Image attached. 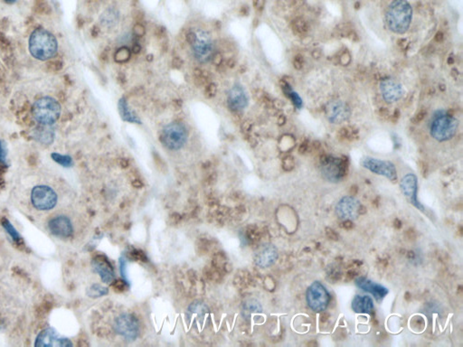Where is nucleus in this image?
I'll list each match as a JSON object with an SVG mask.
<instances>
[{
	"instance_id": "1",
	"label": "nucleus",
	"mask_w": 463,
	"mask_h": 347,
	"mask_svg": "<svg viewBox=\"0 0 463 347\" xmlns=\"http://www.w3.org/2000/svg\"><path fill=\"white\" fill-rule=\"evenodd\" d=\"M28 49L31 56L35 59L50 60L57 54L58 43L56 36L51 32L44 28H38L31 34L28 41Z\"/></svg>"
},
{
	"instance_id": "2",
	"label": "nucleus",
	"mask_w": 463,
	"mask_h": 347,
	"mask_svg": "<svg viewBox=\"0 0 463 347\" xmlns=\"http://www.w3.org/2000/svg\"><path fill=\"white\" fill-rule=\"evenodd\" d=\"M413 10L406 0H393L388 7L386 24L395 34H404L412 21Z\"/></svg>"
},
{
	"instance_id": "3",
	"label": "nucleus",
	"mask_w": 463,
	"mask_h": 347,
	"mask_svg": "<svg viewBox=\"0 0 463 347\" xmlns=\"http://www.w3.org/2000/svg\"><path fill=\"white\" fill-rule=\"evenodd\" d=\"M32 112L35 121L39 124L51 126L59 120L62 107L56 99L52 97H42L34 103Z\"/></svg>"
},
{
	"instance_id": "4",
	"label": "nucleus",
	"mask_w": 463,
	"mask_h": 347,
	"mask_svg": "<svg viewBox=\"0 0 463 347\" xmlns=\"http://www.w3.org/2000/svg\"><path fill=\"white\" fill-rule=\"evenodd\" d=\"M459 122L445 111H437L431 124V134L438 141H447L455 136Z\"/></svg>"
},
{
	"instance_id": "5",
	"label": "nucleus",
	"mask_w": 463,
	"mask_h": 347,
	"mask_svg": "<svg viewBox=\"0 0 463 347\" xmlns=\"http://www.w3.org/2000/svg\"><path fill=\"white\" fill-rule=\"evenodd\" d=\"M188 132L185 124L173 121L163 128L160 140L165 147L172 151L181 149L187 141Z\"/></svg>"
},
{
	"instance_id": "6",
	"label": "nucleus",
	"mask_w": 463,
	"mask_h": 347,
	"mask_svg": "<svg viewBox=\"0 0 463 347\" xmlns=\"http://www.w3.org/2000/svg\"><path fill=\"white\" fill-rule=\"evenodd\" d=\"M115 332L127 341H135L140 332L141 326L136 317L129 313H122L117 317L113 323Z\"/></svg>"
},
{
	"instance_id": "7",
	"label": "nucleus",
	"mask_w": 463,
	"mask_h": 347,
	"mask_svg": "<svg viewBox=\"0 0 463 347\" xmlns=\"http://www.w3.org/2000/svg\"><path fill=\"white\" fill-rule=\"evenodd\" d=\"M31 202L35 209L49 211L57 204V195L50 186H35L31 192Z\"/></svg>"
},
{
	"instance_id": "8",
	"label": "nucleus",
	"mask_w": 463,
	"mask_h": 347,
	"mask_svg": "<svg viewBox=\"0 0 463 347\" xmlns=\"http://www.w3.org/2000/svg\"><path fill=\"white\" fill-rule=\"evenodd\" d=\"M307 302L309 307L314 312H322L328 306L330 300L327 288L321 282L315 281L309 287L307 290Z\"/></svg>"
},
{
	"instance_id": "9",
	"label": "nucleus",
	"mask_w": 463,
	"mask_h": 347,
	"mask_svg": "<svg viewBox=\"0 0 463 347\" xmlns=\"http://www.w3.org/2000/svg\"><path fill=\"white\" fill-rule=\"evenodd\" d=\"M197 41L192 46L193 55L196 60L201 64L210 62L214 55V46L211 36L208 32L199 30L197 32Z\"/></svg>"
},
{
	"instance_id": "10",
	"label": "nucleus",
	"mask_w": 463,
	"mask_h": 347,
	"mask_svg": "<svg viewBox=\"0 0 463 347\" xmlns=\"http://www.w3.org/2000/svg\"><path fill=\"white\" fill-rule=\"evenodd\" d=\"M346 172L347 162L340 157L325 156L321 160V173L328 181H340Z\"/></svg>"
},
{
	"instance_id": "11",
	"label": "nucleus",
	"mask_w": 463,
	"mask_h": 347,
	"mask_svg": "<svg viewBox=\"0 0 463 347\" xmlns=\"http://www.w3.org/2000/svg\"><path fill=\"white\" fill-rule=\"evenodd\" d=\"M361 165L374 174L386 176L390 181L395 182L397 180L396 169L392 162L377 159V158L368 156V157L363 158L361 160Z\"/></svg>"
},
{
	"instance_id": "12",
	"label": "nucleus",
	"mask_w": 463,
	"mask_h": 347,
	"mask_svg": "<svg viewBox=\"0 0 463 347\" xmlns=\"http://www.w3.org/2000/svg\"><path fill=\"white\" fill-rule=\"evenodd\" d=\"M361 208L362 206L357 198L344 197L337 204L336 213L341 220L353 221L356 220L360 214Z\"/></svg>"
},
{
	"instance_id": "13",
	"label": "nucleus",
	"mask_w": 463,
	"mask_h": 347,
	"mask_svg": "<svg viewBox=\"0 0 463 347\" xmlns=\"http://www.w3.org/2000/svg\"><path fill=\"white\" fill-rule=\"evenodd\" d=\"M35 346L37 347H73V343L68 338L61 337L54 328H46L37 335Z\"/></svg>"
},
{
	"instance_id": "14",
	"label": "nucleus",
	"mask_w": 463,
	"mask_h": 347,
	"mask_svg": "<svg viewBox=\"0 0 463 347\" xmlns=\"http://www.w3.org/2000/svg\"><path fill=\"white\" fill-rule=\"evenodd\" d=\"M327 120L334 124H340L347 121L351 115V110L342 101H329L325 108Z\"/></svg>"
},
{
	"instance_id": "15",
	"label": "nucleus",
	"mask_w": 463,
	"mask_h": 347,
	"mask_svg": "<svg viewBox=\"0 0 463 347\" xmlns=\"http://www.w3.org/2000/svg\"><path fill=\"white\" fill-rule=\"evenodd\" d=\"M400 187L403 196L411 205L421 211H424V207L418 200V181L416 176L413 174L405 175L400 182Z\"/></svg>"
},
{
	"instance_id": "16",
	"label": "nucleus",
	"mask_w": 463,
	"mask_h": 347,
	"mask_svg": "<svg viewBox=\"0 0 463 347\" xmlns=\"http://www.w3.org/2000/svg\"><path fill=\"white\" fill-rule=\"evenodd\" d=\"M227 105L233 112H239L248 105V96L240 84H234L228 91Z\"/></svg>"
},
{
	"instance_id": "17",
	"label": "nucleus",
	"mask_w": 463,
	"mask_h": 347,
	"mask_svg": "<svg viewBox=\"0 0 463 347\" xmlns=\"http://www.w3.org/2000/svg\"><path fill=\"white\" fill-rule=\"evenodd\" d=\"M380 90L384 100L388 103L399 101L403 96V87L396 80L386 78L380 83Z\"/></svg>"
},
{
	"instance_id": "18",
	"label": "nucleus",
	"mask_w": 463,
	"mask_h": 347,
	"mask_svg": "<svg viewBox=\"0 0 463 347\" xmlns=\"http://www.w3.org/2000/svg\"><path fill=\"white\" fill-rule=\"evenodd\" d=\"M279 252L277 248L271 243L261 246L254 255V262L260 268H269L277 261Z\"/></svg>"
},
{
	"instance_id": "19",
	"label": "nucleus",
	"mask_w": 463,
	"mask_h": 347,
	"mask_svg": "<svg viewBox=\"0 0 463 347\" xmlns=\"http://www.w3.org/2000/svg\"><path fill=\"white\" fill-rule=\"evenodd\" d=\"M51 233L60 238H69L74 233V227L68 217L60 215L51 219L48 223Z\"/></svg>"
},
{
	"instance_id": "20",
	"label": "nucleus",
	"mask_w": 463,
	"mask_h": 347,
	"mask_svg": "<svg viewBox=\"0 0 463 347\" xmlns=\"http://www.w3.org/2000/svg\"><path fill=\"white\" fill-rule=\"evenodd\" d=\"M356 285L364 291L372 294L377 300H381L388 294V289L380 284L368 279L367 278L360 277L356 279Z\"/></svg>"
},
{
	"instance_id": "21",
	"label": "nucleus",
	"mask_w": 463,
	"mask_h": 347,
	"mask_svg": "<svg viewBox=\"0 0 463 347\" xmlns=\"http://www.w3.org/2000/svg\"><path fill=\"white\" fill-rule=\"evenodd\" d=\"M95 272L101 277V280L105 283H111L114 280V272L111 263L103 258H97L92 262Z\"/></svg>"
},
{
	"instance_id": "22",
	"label": "nucleus",
	"mask_w": 463,
	"mask_h": 347,
	"mask_svg": "<svg viewBox=\"0 0 463 347\" xmlns=\"http://www.w3.org/2000/svg\"><path fill=\"white\" fill-rule=\"evenodd\" d=\"M352 309L359 314H369L374 309V302L368 296L357 295L353 298Z\"/></svg>"
},
{
	"instance_id": "23",
	"label": "nucleus",
	"mask_w": 463,
	"mask_h": 347,
	"mask_svg": "<svg viewBox=\"0 0 463 347\" xmlns=\"http://www.w3.org/2000/svg\"><path fill=\"white\" fill-rule=\"evenodd\" d=\"M118 107H119V113L121 114V117L123 121L130 122V123L141 124V120L139 119V117L133 111H131V108L128 105V102L125 100V98H121V100L119 101Z\"/></svg>"
},
{
	"instance_id": "24",
	"label": "nucleus",
	"mask_w": 463,
	"mask_h": 347,
	"mask_svg": "<svg viewBox=\"0 0 463 347\" xmlns=\"http://www.w3.org/2000/svg\"><path fill=\"white\" fill-rule=\"evenodd\" d=\"M262 312V307L261 303L254 298L247 299L243 302L242 307V314L245 318L251 317L253 314H260Z\"/></svg>"
},
{
	"instance_id": "25",
	"label": "nucleus",
	"mask_w": 463,
	"mask_h": 347,
	"mask_svg": "<svg viewBox=\"0 0 463 347\" xmlns=\"http://www.w3.org/2000/svg\"><path fill=\"white\" fill-rule=\"evenodd\" d=\"M120 20V13L115 8H109L101 15V25L108 28L115 26Z\"/></svg>"
},
{
	"instance_id": "26",
	"label": "nucleus",
	"mask_w": 463,
	"mask_h": 347,
	"mask_svg": "<svg viewBox=\"0 0 463 347\" xmlns=\"http://www.w3.org/2000/svg\"><path fill=\"white\" fill-rule=\"evenodd\" d=\"M50 127L42 125L41 128L35 131V139L42 144L48 145L53 142V139L55 138V133L53 130H51Z\"/></svg>"
},
{
	"instance_id": "27",
	"label": "nucleus",
	"mask_w": 463,
	"mask_h": 347,
	"mask_svg": "<svg viewBox=\"0 0 463 347\" xmlns=\"http://www.w3.org/2000/svg\"><path fill=\"white\" fill-rule=\"evenodd\" d=\"M131 50L127 46H121L115 51L113 55V59L117 64H125L131 58Z\"/></svg>"
},
{
	"instance_id": "28",
	"label": "nucleus",
	"mask_w": 463,
	"mask_h": 347,
	"mask_svg": "<svg viewBox=\"0 0 463 347\" xmlns=\"http://www.w3.org/2000/svg\"><path fill=\"white\" fill-rule=\"evenodd\" d=\"M208 311L207 304L202 301H195L188 307V314L196 315L197 317H204Z\"/></svg>"
},
{
	"instance_id": "29",
	"label": "nucleus",
	"mask_w": 463,
	"mask_h": 347,
	"mask_svg": "<svg viewBox=\"0 0 463 347\" xmlns=\"http://www.w3.org/2000/svg\"><path fill=\"white\" fill-rule=\"evenodd\" d=\"M292 27L295 35H306L309 31V25L307 22L301 17H298L292 21Z\"/></svg>"
},
{
	"instance_id": "30",
	"label": "nucleus",
	"mask_w": 463,
	"mask_h": 347,
	"mask_svg": "<svg viewBox=\"0 0 463 347\" xmlns=\"http://www.w3.org/2000/svg\"><path fill=\"white\" fill-rule=\"evenodd\" d=\"M2 226L5 229V231H6V233L9 234V236L12 238V240L14 242H18L20 241L21 236L19 234V232L17 231V230L15 229V227L13 226V224L11 223L10 221H8L7 219H3L2 220Z\"/></svg>"
},
{
	"instance_id": "31",
	"label": "nucleus",
	"mask_w": 463,
	"mask_h": 347,
	"mask_svg": "<svg viewBox=\"0 0 463 347\" xmlns=\"http://www.w3.org/2000/svg\"><path fill=\"white\" fill-rule=\"evenodd\" d=\"M88 296L91 297H101L108 294V288L100 284H94L91 286L87 292Z\"/></svg>"
},
{
	"instance_id": "32",
	"label": "nucleus",
	"mask_w": 463,
	"mask_h": 347,
	"mask_svg": "<svg viewBox=\"0 0 463 347\" xmlns=\"http://www.w3.org/2000/svg\"><path fill=\"white\" fill-rule=\"evenodd\" d=\"M51 156H52L54 161L58 163L59 165L64 166V167H71L74 164L73 163V158L70 156H67V155H61L58 153H53Z\"/></svg>"
},
{
	"instance_id": "33",
	"label": "nucleus",
	"mask_w": 463,
	"mask_h": 347,
	"mask_svg": "<svg viewBox=\"0 0 463 347\" xmlns=\"http://www.w3.org/2000/svg\"><path fill=\"white\" fill-rule=\"evenodd\" d=\"M132 33H133V35L135 37L141 38V37H143L144 35H146V28L141 23L137 22L136 24L133 25Z\"/></svg>"
},
{
	"instance_id": "34",
	"label": "nucleus",
	"mask_w": 463,
	"mask_h": 347,
	"mask_svg": "<svg viewBox=\"0 0 463 347\" xmlns=\"http://www.w3.org/2000/svg\"><path fill=\"white\" fill-rule=\"evenodd\" d=\"M217 86L216 83L214 82H210L208 83L206 86V89H205V96L208 98V99H212L214 98L215 96L217 95Z\"/></svg>"
},
{
	"instance_id": "35",
	"label": "nucleus",
	"mask_w": 463,
	"mask_h": 347,
	"mask_svg": "<svg viewBox=\"0 0 463 347\" xmlns=\"http://www.w3.org/2000/svg\"><path fill=\"white\" fill-rule=\"evenodd\" d=\"M427 114H428V112H427V111H426L424 108L421 109V110L418 111L417 113L414 115L413 119H412V122L414 123V124H418V123L422 122V121L425 119V117H426Z\"/></svg>"
},
{
	"instance_id": "36",
	"label": "nucleus",
	"mask_w": 463,
	"mask_h": 347,
	"mask_svg": "<svg viewBox=\"0 0 463 347\" xmlns=\"http://www.w3.org/2000/svg\"><path fill=\"white\" fill-rule=\"evenodd\" d=\"M223 60H224V56H223V55H222L220 52H215V53H214V55L212 56L211 61L215 66H222Z\"/></svg>"
},
{
	"instance_id": "37",
	"label": "nucleus",
	"mask_w": 463,
	"mask_h": 347,
	"mask_svg": "<svg viewBox=\"0 0 463 347\" xmlns=\"http://www.w3.org/2000/svg\"><path fill=\"white\" fill-rule=\"evenodd\" d=\"M197 32H195V31H190V32H188L186 35V43H187L188 45H190V46H193V45L196 43V41H197Z\"/></svg>"
},
{
	"instance_id": "38",
	"label": "nucleus",
	"mask_w": 463,
	"mask_h": 347,
	"mask_svg": "<svg viewBox=\"0 0 463 347\" xmlns=\"http://www.w3.org/2000/svg\"><path fill=\"white\" fill-rule=\"evenodd\" d=\"M6 158V148L5 144L2 140H0V164H5Z\"/></svg>"
},
{
	"instance_id": "39",
	"label": "nucleus",
	"mask_w": 463,
	"mask_h": 347,
	"mask_svg": "<svg viewBox=\"0 0 463 347\" xmlns=\"http://www.w3.org/2000/svg\"><path fill=\"white\" fill-rule=\"evenodd\" d=\"M303 64H304V60H303V57H302L301 55H298V56L294 57L293 59V66H294V68L297 69V70H301L303 66Z\"/></svg>"
},
{
	"instance_id": "40",
	"label": "nucleus",
	"mask_w": 463,
	"mask_h": 347,
	"mask_svg": "<svg viewBox=\"0 0 463 347\" xmlns=\"http://www.w3.org/2000/svg\"><path fill=\"white\" fill-rule=\"evenodd\" d=\"M265 3H266V0H253L252 1L254 8L259 12L263 10V8L265 6Z\"/></svg>"
},
{
	"instance_id": "41",
	"label": "nucleus",
	"mask_w": 463,
	"mask_h": 347,
	"mask_svg": "<svg viewBox=\"0 0 463 347\" xmlns=\"http://www.w3.org/2000/svg\"><path fill=\"white\" fill-rule=\"evenodd\" d=\"M172 66L174 68H176V69H179L181 68L183 66V60H182L180 57H175L173 61H172Z\"/></svg>"
},
{
	"instance_id": "42",
	"label": "nucleus",
	"mask_w": 463,
	"mask_h": 347,
	"mask_svg": "<svg viewBox=\"0 0 463 347\" xmlns=\"http://www.w3.org/2000/svg\"><path fill=\"white\" fill-rule=\"evenodd\" d=\"M141 52V46L139 43H133L131 53L134 55H139Z\"/></svg>"
},
{
	"instance_id": "43",
	"label": "nucleus",
	"mask_w": 463,
	"mask_h": 347,
	"mask_svg": "<svg viewBox=\"0 0 463 347\" xmlns=\"http://www.w3.org/2000/svg\"><path fill=\"white\" fill-rule=\"evenodd\" d=\"M240 13H241V15H248V14H249V8H248V6H246V5L242 6V7H241V10H240Z\"/></svg>"
},
{
	"instance_id": "44",
	"label": "nucleus",
	"mask_w": 463,
	"mask_h": 347,
	"mask_svg": "<svg viewBox=\"0 0 463 347\" xmlns=\"http://www.w3.org/2000/svg\"><path fill=\"white\" fill-rule=\"evenodd\" d=\"M443 33H442V32H439V33H437V34H436V35H435V40L437 41V42H442V41H443Z\"/></svg>"
},
{
	"instance_id": "45",
	"label": "nucleus",
	"mask_w": 463,
	"mask_h": 347,
	"mask_svg": "<svg viewBox=\"0 0 463 347\" xmlns=\"http://www.w3.org/2000/svg\"><path fill=\"white\" fill-rule=\"evenodd\" d=\"M233 66H235V61L230 59V60L227 62V66H229V67H233Z\"/></svg>"
},
{
	"instance_id": "46",
	"label": "nucleus",
	"mask_w": 463,
	"mask_h": 347,
	"mask_svg": "<svg viewBox=\"0 0 463 347\" xmlns=\"http://www.w3.org/2000/svg\"><path fill=\"white\" fill-rule=\"evenodd\" d=\"M6 3H9V4H12V3H15V0H4Z\"/></svg>"
}]
</instances>
